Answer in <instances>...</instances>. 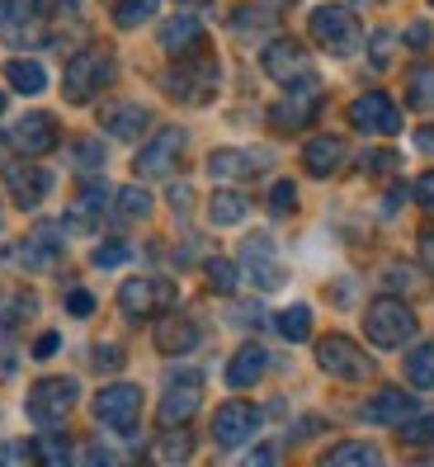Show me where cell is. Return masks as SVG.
Wrapping results in <instances>:
<instances>
[{"instance_id": "13", "label": "cell", "mask_w": 434, "mask_h": 467, "mask_svg": "<svg viewBox=\"0 0 434 467\" xmlns=\"http://www.w3.org/2000/svg\"><path fill=\"white\" fill-rule=\"evenodd\" d=\"M349 123H355V132H368V137H392L401 132V109L392 104V95L373 90L349 104Z\"/></svg>"}, {"instance_id": "19", "label": "cell", "mask_w": 434, "mask_h": 467, "mask_svg": "<svg viewBox=\"0 0 434 467\" xmlns=\"http://www.w3.org/2000/svg\"><path fill=\"white\" fill-rule=\"evenodd\" d=\"M420 410V401L411 397V392H401V388H377L373 397H368V406H364V420H373V425H406Z\"/></svg>"}, {"instance_id": "56", "label": "cell", "mask_w": 434, "mask_h": 467, "mask_svg": "<svg viewBox=\"0 0 434 467\" xmlns=\"http://www.w3.org/2000/svg\"><path fill=\"white\" fill-rule=\"evenodd\" d=\"M10 10H15V0H0V29L10 24Z\"/></svg>"}, {"instance_id": "1", "label": "cell", "mask_w": 434, "mask_h": 467, "mask_svg": "<svg viewBox=\"0 0 434 467\" xmlns=\"http://www.w3.org/2000/svg\"><path fill=\"white\" fill-rule=\"evenodd\" d=\"M166 90L180 104H208L217 95V62H212L208 43H199L194 52H180L175 67L166 71Z\"/></svg>"}, {"instance_id": "33", "label": "cell", "mask_w": 434, "mask_h": 467, "mask_svg": "<svg viewBox=\"0 0 434 467\" xmlns=\"http://www.w3.org/2000/svg\"><path fill=\"white\" fill-rule=\"evenodd\" d=\"M166 430H170V434L156 439L151 458H156V462H184L189 453H194V434H184V425H166Z\"/></svg>"}, {"instance_id": "36", "label": "cell", "mask_w": 434, "mask_h": 467, "mask_svg": "<svg viewBox=\"0 0 434 467\" xmlns=\"http://www.w3.org/2000/svg\"><path fill=\"white\" fill-rule=\"evenodd\" d=\"M156 5H160V0H119V5H114V24H119V29H138V24H147L156 15Z\"/></svg>"}, {"instance_id": "38", "label": "cell", "mask_w": 434, "mask_h": 467, "mask_svg": "<svg viewBox=\"0 0 434 467\" xmlns=\"http://www.w3.org/2000/svg\"><path fill=\"white\" fill-rule=\"evenodd\" d=\"M321 462H331V467H340V462H383V453H377L373 444H355V439H349V444H336Z\"/></svg>"}, {"instance_id": "34", "label": "cell", "mask_w": 434, "mask_h": 467, "mask_svg": "<svg viewBox=\"0 0 434 467\" xmlns=\"http://www.w3.org/2000/svg\"><path fill=\"white\" fill-rule=\"evenodd\" d=\"M274 331L284 340H307L312 336V307H303V302H293V307H284L274 317Z\"/></svg>"}, {"instance_id": "21", "label": "cell", "mask_w": 434, "mask_h": 467, "mask_svg": "<svg viewBox=\"0 0 434 467\" xmlns=\"http://www.w3.org/2000/svg\"><path fill=\"white\" fill-rule=\"evenodd\" d=\"M199 345V321L194 317H160L156 321V349L166 354V359H180Z\"/></svg>"}, {"instance_id": "53", "label": "cell", "mask_w": 434, "mask_h": 467, "mask_svg": "<svg viewBox=\"0 0 434 467\" xmlns=\"http://www.w3.org/2000/svg\"><path fill=\"white\" fill-rule=\"evenodd\" d=\"M420 255H425V265L434 269V227H425V232H420Z\"/></svg>"}, {"instance_id": "2", "label": "cell", "mask_w": 434, "mask_h": 467, "mask_svg": "<svg viewBox=\"0 0 434 467\" xmlns=\"http://www.w3.org/2000/svg\"><path fill=\"white\" fill-rule=\"evenodd\" d=\"M114 52L108 47H86V52H76V57L67 62V76H62V86H67V99L71 104H86L95 99L108 80H114Z\"/></svg>"}, {"instance_id": "58", "label": "cell", "mask_w": 434, "mask_h": 467, "mask_svg": "<svg viewBox=\"0 0 434 467\" xmlns=\"http://www.w3.org/2000/svg\"><path fill=\"white\" fill-rule=\"evenodd\" d=\"M0 114H5V95H0Z\"/></svg>"}, {"instance_id": "31", "label": "cell", "mask_w": 434, "mask_h": 467, "mask_svg": "<svg viewBox=\"0 0 434 467\" xmlns=\"http://www.w3.org/2000/svg\"><path fill=\"white\" fill-rule=\"evenodd\" d=\"M5 80H10L19 95H43V90H47V71H43L38 62H29V57H15V62L5 67Z\"/></svg>"}, {"instance_id": "5", "label": "cell", "mask_w": 434, "mask_h": 467, "mask_svg": "<svg viewBox=\"0 0 434 467\" xmlns=\"http://www.w3.org/2000/svg\"><path fill=\"white\" fill-rule=\"evenodd\" d=\"M175 297H180V288L170 279H128L119 288V307L128 321H151L160 312H170Z\"/></svg>"}, {"instance_id": "54", "label": "cell", "mask_w": 434, "mask_h": 467, "mask_svg": "<svg viewBox=\"0 0 434 467\" xmlns=\"http://www.w3.org/2000/svg\"><path fill=\"white\" fill-rule=\"evenodd\" d=\"M406 43H411V47H425V43H429V24H411V34H406Z\"/></svg>"}, {"instance_id": "57", "label": "cell", "mask_w": 434, "mask_h": 467, "mask_svg": "<svg viewBox=\"0 0 434 467\" xmlns=\"http://www.w3.org/2000/svg\"><path fill=\"white\" fill-rule=\"evenodd\" d=\"M180 5H208V0H180Z\"/></svg>"}, {"instance_id": "50", "label": "cell", "mask_w": 434, "mask_h": 467, "mask_svg": "<svg viewBox=\"0 0 434 467\" xmlns=\"http://www.w3.org/2000/svg\"><path fill=\"white\" fill-rule=\"evenodd\" d=\"M388 52H392V34H377V38H373V67H388V62H392Z\"/></svg>"}, {"instance_id": "49", "label": "cell", "mask_w": 434, "mask_h": 467, "mask_svg": "<svg viewBox=\"0 0 434 467\" xmlns=\"http://www.w3.org/2000/svg\"><path fill=\"white\" fill-rule=\"evenodd\" d=\"M364 166L368 171H397V151H373V156H364Z\"/></svg>"}, {"instance_id": "47", "label": "cell", "mask_w": 434, "mask_h": 467, "mask_svg": "<svg viewBox=\"0 0 434 467\" xmlns=\"http://www.w3.org/2000/svg\"><path fill=\"white\" fill-rule=\"evenodd\" d=\"M15 368H19V349L10 336H0V378H15Z\"/></svg>"}, {"instance_id": "37", "label": "cell", "mask_w": 434, "mask_h": 467, "mask_svg": "<svg viewBox=\"0 0 434 467\" xmlns=\"http://www.w3.org/2000/svg\"><path fill=\"white\" fill-rule=\"evenodd\" d=\"M203 274H208L212 293H236V284H241V265H232V260H208Z\"/></svg>"}, {"instance_id": "48", "label": "cell", "mask_w": 434, "mask_h": 467, "mask_svg": "<svg viewBox=\"0 0 434 467\" xmlns=\"http://www.w3.org/2000/svg\"><path fill=\"white\" fill-rule=\"evenodd\" d=\"M38 453L29 444H0V462H34Z\"/></svg>"}, {"instance_id": "39", "label": "cell", "mask_w": 434, "mask_h": 467, "mask_svg": "<svg viewBox=\"0 0 434 467\" xmlns=\"http://www.w3.org/2000/svg\"><path fill=\"white\" fill-rule=\"evenodd\" d=\"M38 462H76V449H67V439L62 434H38V444H34Z\"/></svg>"}, {"instance_id": "40", "label": "cell", "mask_w": 434, "mask_h": 467, "mask_svg": "<svg viewBox=\"0 0 434 467\" xmlns=\"http://www.w3.org/2000/svg\"><path fill=\"white\" fill-rule=\"evenodd\" d=\"M297 208V184L293 180H279L274 189H269V213H274V217H288Z\"/></svg>"}, {"instance_id": "46", "label": "cell", "mask_w": 434, "mask_h": 467, "mask_svg": "<svg viewBox=\"0 0 434 467\" xmlns=\"http://www.w3.org/2000/svg\"><path fill=\"white\" fill-rule=\"evenodd\" d=\"M67 312H71V317H90V312H95V293L71 288V293H67Z\"/></svg>"}, {"instance_id": "45", "label": "cell", "mask_w": 434, "mask_h": 467, "mask_svg": "<svg viewBox=\"0 0 434 467\" xmlns=\"http://www.w3.org/2000/svg\"><path fill=\"white\" fill-rule=\"evenodd\" d=\"M95 368H99V373L123 368V349H119V345H95Z\"/></svg>"}, {"instance_id": "17", "label": "cell", "mask_w": 434, "mask_h": 467, "mask_svg": "<svg viewBox=\"0 0 434 467\" xmlns=\"http://www.w3.org/2000/svg\"><path fill=\"white\" fill-rule=\"evenodd\" d=\"M99 128L108 137H119V142H132V137H142L151 128V109L138 104V99H114L99 109Z\"/></svg>"}, {"instance_id": "14", "label": "cell", "mask_w": 434, "mask_h": 467, "mask_svg": "<svg viewBox=\"0 0 434 467\" xmlns=\"http://www.w3.org/2000/svg\"><path fill=\"white\" fill-rule=\"evenodd\" d=\"M184 142H189V137H184L180 128L156 132L151 147L138 151V166H132V171H138L142 180H166V175H175V171H180V156H184Z\"/></svg>"}, {"instance_id": "25", "label": "cell", "mask_w": 434, "mask_h": 467, "mask_svg": "<svg viewBox=\"0 0 434 467\" xmlns=\"http://www.w3.org/2000/svg\"><path fill=\"white\" fill-rule=\"evenodd\" d=\"M104 203H114V199H108V189H104V184L80 189V194H76V203H71V213H67V227H76V232H90V227H99Z\"/></svg>"}, {"instance_id": "59", "label": "cell", "mask_w": 434, "mask_h": 467, "mask_svg": "<svg viewBox=\"0 0 434 467\" xmlns=\"http://www.w3.org/2000/svg\"><path fill=\"white\" fill-rule=\"evenodd\" d=\"M359 5H368V0H359Z\"/></svg>"}, {"instance_id": "32", "label": "cell", "mask_w": 434, "mask_h": 467, "mask_svg": "<svg viewBox=\"0 0 434 467\" xmlns=\"http://www.w3.org/2000/svg\"><path fill=\"white\" fill-rule=\"evenodd\" d=\"M38 317V297L34 293H10L0 297V331H15V326L34 321Z\"/></svg>"}, {"instance_id": "42", "label": "cell", "mask_w": 434, "mask_h": 467, "mask_svg": "<svg viewBox=\"0 0 434 467\" xmlns=\"http://www.w3.org/2000/svg\"><path fill=\"white\" fill-rule=\"evenodd\" d=\"M406 444H416V449H434V416H411V420H406Z\"/></svg>"}, {"instance_id": "27", "label": "cell", "mask_w": 434, "mask_h": 467, "mask_svg": "<svg viewBox=\"0 0 434 467\" xmlns=\"http://www.w3.org/2000/svg\"><path fill=\"white\" fill-rule=\"evenodd\" d=\"M274 15H279V5L274 0H246V5H236L232 10V34L236 38H251L255 29H264V24H274Z\"/></svg>"}, {"instance_id": "44", "label": "cell", "mask_w": 434, "mask_h": 467, "mask_svg": "<svg viewBox=\"0 0 434 467\" xmlns=\"http://www.w3.org/2000/svg\"><path fill=\"white\" fill-rule=\"evenodd\" d=\"M76 166H86L90 175L104 166V147L99 142H90V137H86V142H76Z\"/></svg>"}, {"instance_id": "26", "label": "cell", "mask_w": 434, "mask_h": 467, "mask_svg": "<svg viewBox=\"0 0 434 467\" xmlns=\"http://www.w3.org/2000/svg\"><path fill=\"white\" fill-rule=\"evenodd\" d=\"M199 43H203V19H194V15H180V19H170L166 29H160V47H166L170 57L194 52Z\"/></svg>"}, {"instance_id": "18", "label": "cell", "mask_w": 434, "mask_h": 467, "mask_svg": "<svg viewBox=\"0 0 434 467\" xmlns=\"http://www.w3.org/2000/svg\"><path fill=\"white\" fill-rule=\"evenodd\" d=\"M5 189H10L15 208H38L52 194V171L34 166V161H24V166H5Z\"/></svg>"}, {"instance_id": "12", "label": "cell", "mask_w": 434, "mask_h": 467, "mask_svg": "<svg viewBox=\"0 0 434 467\" xmlns=\"http://www.w3.org/2000/svg\"><path fill=\"white\" fill-rule=\"evenodd\" d=\"M57 142H62V128H57V119H52V114H24V119L5 132V147H10L15 156H29V161L47 156Z\"/></svg>"}, {"instance_id": "3", "label": "cell", "mask_w": 434, "mask_h": 467, "mask_svg": "<svg viewBox=\"0 0 434 467\" xmlns=\"http://www.w3.org/2000/svg\"><path fill=\"white\" fill-rule=\"evenodd\" d=\"M364 331H368V340L377 345V349H397V345H406L416 336V312L406 307L401 297H377L373 307L364 312Z\"/></svg>"}, {"instance_id": "51", "label": "cell", "mask_w": 434, "mask_h": 467, "mask_svg": "<svg viewBox=\"0 0 434 467\" xmlns=\"http://www.w3.org/2000/svg\"><path fill=\"white\" fill-rule=\"evenodd\" d=\"M416 199H420L425 208H434V171H429V175H425V180L416 184Z\"/></svg>"}, {"instance_id": "24", "label": "cell", "mask_w": 434, "mask_h": 467, "mask_svg": "<svg viewBox=\"0 0 434 467\" xmlns=\"http://www.w3.org/2000/svg\"><path fill=\"white\" fill-rule=\"evenodd\" d=\"M62 255V232L57 227H38L34 236H24L19 245V265L24 269H52Z\"/></svg>"}, {"instance_id": "60", "label": "cell", "mask_w": 434, "mask_h": 467, "mask_svg": "<svg viewBox=\"0 0 434 467\" xmlns=\"http://www.w3.org/2000/svg\"><path fill=\"white\" fill-rule=\"evenodd\" d=\"M429 5H434V0H429Z\"/></svg>"}, {"instance_id": "35", "label": "cell", "mask_w": 434, "mask_h": 467, "mask_svg": "<svg viewBox=\"0 0 434 467\" xmlns=\"http://www.w3.org/2000/svg\"><path fill=\"white\" fill-rule=\"evenodd\" d=\"M406 378H411V388H434V340L406 354Z\"/></svg>"}, {"instance_id": "7", "label": "cell", "mask_w": 434, "mask_h": 467, "mask_svg": "<svg viewBox=\"0 0 434 467\" xmlns=\"http://www.w3.org/2000/svg\"><path fill=\"white\" fill-rule=\"evenodd\" d=\"M316 364L331 373V378H340V382H364V378H373V359H368V354L349 340V336H321V340H316Z\"/></svg>"}, {"instance_id": "52", "label": "cell", "mask_w": 434, "mask_h": 467, "mask_svg": "<svg viewBox=\"0 0 434 467\" xmlns=\"http://www.w3.org/2000/svg\"><path fill=\"white\" fill-rule=\"evenodd\" d=\"M416 147H420L425 156H434V123H425V128L416 132Z\"/></svg>"}, {"instance_id": "8", "label": "cell", "mask_w": 434, "mask_h": 467, "mask_svg": "<svg viewBox=\"0 0 434 467\" xmlns=\"http://www.w3.org/2000/svg\"><path fill=\"white\" fill-rule=\"evenodd\" d=\"M76 397H80L76 378H43V382H34V392H29V416L52 430V425H62L76 410Z\"/></svg>"}, {"instance_id": "41", "label": "cell", "mask_w": 434, "mask_h": 467, "mask_svg": "<svg viewBox=\"0 0 434 467\" xmlns=\"http://www.w3.org/2000/svg\"><path fill=\"white\" fill-rule=\"evenodd\" d=\"M132 260V245L128 241H104L99 251H95V265L99 269H119V265H128Z\"/></svg>"}, {"instance_id": "55", "label": "cell", "mask_w": 434, "mask_h": 467, "mask_svg": "<svg viewBox=\"0 0 434 467\" xmlns=\"http://www.w3.org/2000/svg\"><path fill=\"white\" fill-rule=\"evenodd\" d=\"M57 345H62L57 336H43V340L34 345V354H38V359H47V354H57Z\"/></svg>"}, {"instance_id": "9", "label": "cell", "mask_w": 434, "mask_h": 467, "mask_svg": "<svg viewBox=\"0 0 434 467\" xmlns=\"http://www.w3.org/2000/svg\"><path fill=\"white\" fill-rule=\"evenodd\" d=\"M316 109H321L316 76L312 80H297V86H288V95L269 109V128H274V132H303L316 119Z\"/></svg>"}, {"instance_id": "10", "label": "cell", "mask_w": 434, "mask_h": 467, "mask_svg": "<svg viewBox=\"0 0 434 467\" xmlns=\"http://www.w3.org/2000/svg\"><path fill=\"white\" fill-rule=\"evenodd\" d=\"M260 67L269 80L279 86H297V80H312V57L297 38H269L264 52H260Z\"/></svg>"}, {"instance_id": "4", "label": "cell", "mask_w": 434, "mask_h": 467, "mask_svg": "<svg viewBox=\"0 0 434 467\" xmlns=\"http://www.w3.org/2000/svg\"><path fill=\"white\" fill-rule=\"evenodd\" d=\"M307 29H312L316 47H326L331 57H349V52L359 47V19H355V10H345V5H316L312 19H307Z\"/></svg>"}, {"instance_id": "11", "label": "cell", "mask_w": 434, "mask_h": 467, "mask_svg": "<svg viewBox=\"0 0 434 467\" xmlns=\"http://www.w3.org/2000/svg\"><path fill=\"white\" fill-rule=\"evenodd\" d=\"M199 406H203V378L199 373H175L166 382V397H160V406H156V420H160V430L166 425H189Z\"/></svg>"}, {"instance_id": "28", "label": "cell", "mask_w": 434, "mask_h": 467, "mask_svg": "<svg viewBox=\"0 0 434 467\" xmlns=\"http://www.w3.org/2000/svg\"><path fill=\"white\" fill-rule=\"evenodd\" d=\"M246 213H251V203H246V194H236V189H217V194L208 199V217L217 227H241Z\"/></svg>"}, {"instance_id": "15", "label": "cell", "mask_w": 434, "mask_h": 467, "mask_svg": "<svg viewBox=\"0 0 434 467\" xmlns=\"http://www.w3.org/2000/svg\"><path fill=\"white\" fill-rule=\"evenodd\" d=\"M255 434H260V406H251V401H227L212 416V439L222 449H241V444H251Z\"/></svg>"}, {"instance_id": "23", "label": "cell", "mask_w": 434, "mask_h": 467, "mask_svg": "<svg viewBox=\"0 0 434 467\" xmlns=\"http://www.w3.org/2000/svg\"><path fill=\"white\" fill-rule=\"evenodd\" d=\"M260 166H264V156H260V151L222 147V151H212V156H208V175H212V180H251V175H260Z\"/></svg>"}, {"instance_id": "43", "label": "cell", "mask_w": 434, "mask_h": 467, "mask_svg": "<svg viewBox=\"0 0 434 467\" xmlns=\"http://www.w3.org/2000/svg\"><path fill=\"white\" fill-rule=\"evenodd\" d=\"M388 288H392V293H416V288H420V274L406 269V265H392V269H388Z\"/></svg>"}, {"instance_id": "29", "label": "cell", "mask_w": 434, "mask_h": 467, "mask_svg": "<svg viewBox=\"0 0 434 467\" xmlns=\"http://www.w3.org/2000/svg\"><path fill=\"white\" fill-rule=\"evenodd\" d=\"M406 104L416 114H429L434 109V62H416L411 76H406Z\"/></svg>"}, {"instance_id": "20", "label": "cell", "mask_w": 434, "mask_h": 467, "mask_svg": "<svg viewBox=\"0 0 434 467\" xmlns=\"http://www.w3.org/2000/svg\"><path fill=\"white\" fill-rule=\"evenodd\" d=\"M345 156H349L345 137H336V132H316L312 142L303 147V166H307V175L326 180V175H336V171L345 166Z\"/></svg>"}, {"instance_id": "6", "label": "cell", "mask_w": 434, "mask_h": 467, "mask_svg": "<svg viewBox=\"0 0 434 467\" xmlns=\"http://www.w3.org/2000/svg\"><path fill=\"white\" fill-rule=\"evenodd\" d=\"M95 420L108 425L114 434H132L142 420V388H132V382H108L95 397Z\"/></svg>"}, {"instance_id": "16", "label": "cell", "mask_w": 434, "mask_h": 467, "mask_svg": "<svg viewBox=\"0 0 434 467\" xmlns=\"http://www.w3.org/2000/svg\"><path fill=\"white\" fill-rule=\"evenodd\" d=\"M241 269H246L251 284L264 288V293L284 284V265H279V251H274L269 236H251L246 245H241Z\"/></svg>"}, {"instance_id": "30", "label": "cell", "mask_w": 434, "mask_h": 467, "mask_svg": "<svg viewBox=\"0 0 434 467\" xmlns=\"http://www.w3.org/2000/svg\"><path fill=\"white\" fill-rule=\"evenodd\" d=\"M151 208H156L151 194L132 184V189H119V194H114V208H108V213H114V223H142V217H151Z\"/></svg>"}, {"instance_id": "22", "label": "cell", "mask_w": 434, "mask_h": 467, "mask_svg": "<svg viewBox=\"0 0 434 467\" xmlns=\"http://www.w3.org/2000/svg\"><path fill=\"white\" fill-rule=\"evenodd\" d=\"M269 373V349L264 345H241L227 359V388H255V382Z\"/></svg>"}]
</instances>
